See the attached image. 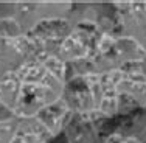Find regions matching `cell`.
Instances as JSON below:
<instances>
[{
    "mask_svg": "<svg viewBox=\"0 0 146 143\" xmlns=\"http://www.w3.org/2000/svg\"><path fill=\"white\" fill-rule=\"evenodd\" d=\"M17 126H19V118L0 121V143H11L17 132Z\"/></svg>",
    "mask_w": 146,
    "mask_h": 143,
    "instance_id": "cell-4",
    "label": "cell"
},
{
    "mask_svg": "<svg viewBox=\"0 0 146 143\" xmlns=\"http://www.w3.org/2000/svg\"><path fill=\"white\" fill-rule=\"evenodd\" d=\"M45 70L50 73L51 76L58 79V81L65 84V75H67V64L62 61L58 55H48L47 58L42 61Z\"/></svg>",
    "mask_w": 146,
    "mask_h": 143,
    "instance_id": "cell-3",
    "label": "cell"
},
{
    "mask_svg": "<svg viewBox=\"0 0 146 143\" xmlns=\"http://www.w3.org/2000/svg\"><path fill=\"white\" fill-rule=\"evenodd\" d=\"M70 110H72L70 106H68L67 101H65V98L62 96L61 100L56 101V103L47 106L36 118L48 129V132H50L51 137H53V135L59 134L61 129L64 128L65 120H67Z\"/></svg>",
    "mask_w": 146,
    "mask_h": 143,
    "instance_id": "cell-2",
    "label": "cell"
},
{
    "mask_svg": "<svg viewBox=\"0 0 146 143\" xmlns=\"http://www.w3.org/2000/svg\"><path fill=\"white\" fill-rule=\"evenodd\" d=\"M89 53V39L82 30L76 28L62 41L58 48V56L67 64L68 61H79L84 59Z\"/></svg>",
    "mask_w": 146,
    "mask_h": 143,
    "instance_id": "cell-1",
    "label": "cell"
}]
</instances>
